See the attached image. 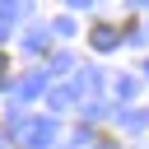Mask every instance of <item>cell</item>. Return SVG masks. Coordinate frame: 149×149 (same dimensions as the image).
<instances>
[{"label":"cell","mask_w":149,"mask_h":149,"mask_svg":"<svg viewBox=\"0 0 149 149\" xmlns=\"http://www.w3.org/2000/svg\"><path fill=\"white\" fill-rule=\"evenodd\" d=\"M5 74H9V61H5V51H0V79H5Z\"/></svg>","instance_id":"obj_2"},{"label":"cell","mask_w":149,"mask_h":149,"mask_svg":"<svg viewBox=\"0 0 149 149\" xmlns=\"http://www.w3.org/2000/svg\"><path fill=\"white\" fill-rule=\"evenodd\" d=\"M130 28H135V19H126L121 28H112V23H93V47H98V51H112V47L121 42V33H130Z\"/></svg>","instance_id":"obj_1"}]
</instances>
